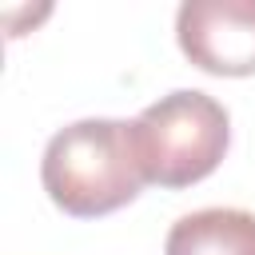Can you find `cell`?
Wrapping results in <instances>:
<instances>
[{
    "label": "cell",
    "instance_id": "1",
    "mask_svg": "<svg viewBox=\"0 0 255 255\" xmlns=\"http://www.w3.org/2000/svg\"><path fill=\"white\" fill-rule=\"evenodd\" d=\"M40 183L64 215L96 219L120 211L147 183L135 155L131 124L96 116L60 128L44 147Z\"/></svg>",
    "mask_w": 255,
    "mask_h": 255
},
{
    "label": "cell",
    "instance_id": "2",
    "mask_svg": "<svg viewBox=\"0 0 255 255\" xmlns=\"http://www.w3.org/2000/svg\"><path fill=\"white\" fill-rule=\"evenodd\" d=\"M131 139L147 183L191 187L227 155L231 116L215 96L199 88H175L131 120Z\"/></svg>",
    "mask_w": 255,
    "mask_h": 255
},
{
    "label": "cell",
    "instance_id": "3",
    "mask_svg": "<svg viewBox=\"0 0 255 255\" xmlns=\"http://www.w3.org/2000/svg\"><path fill=\"white\" fill-rule=\"evenodd\" d=\"M175 40L211 76H255V0H183Z\"/></svg>",
    "mask_w": 255,
    "mask_h": 255
},
{
    "label": "cell",
    "instance_id": "4",
    "mask_svg": "<svg viewBox=\"0 0 255 255\" xmlns=\"http://www.w3.org/2000/svg\"><path fill=\"white\" fill-rule=\"evenodd\" d=\"M163 255H255V215L243 207H203L171 223Z\"/></svg>",
    "mask_w": 255,
    "mask_h": 255
}]
</instances>
